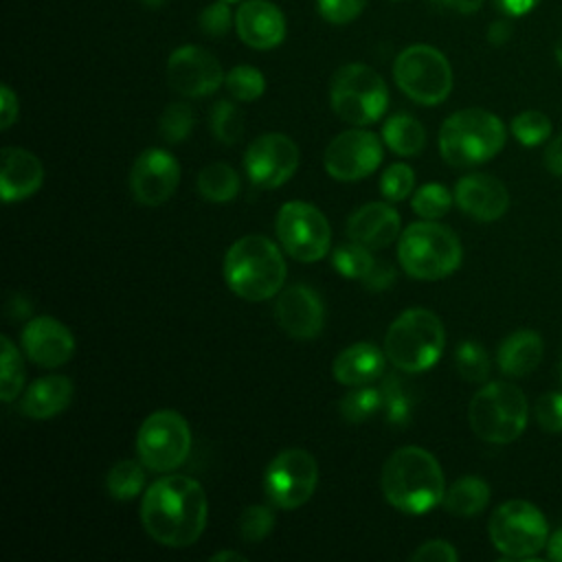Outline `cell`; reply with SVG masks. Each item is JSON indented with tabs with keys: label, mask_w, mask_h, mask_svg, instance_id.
<instances>
[{
	"label": "cell",
	"mask_w": 562,
	"mask_h": 562,
	"mask_svg": "<svg viewBox=\"0 0 562 562\" xmlns=\"http://www.w3.org/2000/svg\"><path fill=\"white\" fill-rule=\"evenodd\" d=\"M334 268L347 277V279H358L362 285L371 290H382L389 288L395 281V270L386 266L384 261H378L371 255V248L358 244L351 239V244H340L334 250Z\"/></svg>",
	"instance_id": "obj_24"
},
{
	"label": "cell",
	"mask_w": 562,
	"mask_h": 562,
	"mask_svg": "<svg viewBox=\"0 0 562 562\" xmlns=\"http://www.w3.org/2000/svg\"><path fill=\"white\" fill-rule=\"evenodd\" d=\"M544 167H547L553 176L562 178V134H558V136L547 145V149H544Z\"/></svg>",
	"instance_id": "obj_48"
},
{
	"label": "cell",
	"mask_w": 562,
	"mask_h": 562,
	"mask_svg": "<svg viewBox=\"0 0 562 562\" xmlns=\"http://www.w3.org/2000/svg\"><path fill=\"white\" fill-rule=\"evenodd\" d=\"M206 518V492L193 476H160L143 494V527L156 542L165 547L182 549L193 544L202 536Z\"/></svg>",
	"instance_id": "obj_1"
},
{
	"label": "cell",
	"mask_w": 562,
	"mask_h": 562,
	"mask_svg": "<svg viewBox=\"0 0 562 562\" xmlns=\"http://www.w3.org/2000/svg\"><path fill=\"white\" fill-rule=\"evenodd\" d=\"M437 2H441L443 7L454 9V11H459V13H474V11H479L481 4H483V0H437Z\"/></svg>",
	"instance_id": "obj_51"
},
{
	"label": "cell",
	"mask_w": 562,
	"mask_h": 562,
	"mask_svg": "<svg viewBox=\"0 0 562 562\" xmlns=\"http://www.w3.org/2000/svg\"><path fill=\"white\" fill-rule=\"evenodd\" d=\"M494 2H496V7H498L505 15L518 18V15L529 13L540 0H494Z\"/></svg>",
	"instance_id": "obj_49"
},
{
	"label": "cell",
	"mask_w": 562,
	"mask_h": 562,
	"mask_svg": "<svg viewBox=\"0 0 562 562\" xmlns=\"http://www.w3.org/2000/svg\"><path fill=\"white\" fill-rule=\"evenodd\" d=\"M386 353L373 342H353L345 347L331 362L334 378L345 386H362L384 371Z\"/></svg>",
	"instance_id": "obj_25"
},
{
	"label": "cell",
	"mask_w": 562,
	"mask_h": 562,
	"mask_svg": "<svg viewBox=\"0 0 562 562\" xmlns=\"http://www.w3.org/2000/svg\"><path fill=\"white\" fill-rule=\"evenodd\" d=\"M415 171L406 162H393L380 178V191L389 202H402L413 193Z\"/></svg>",
	"instance_id": "obj_40"
},
{
	"label": "cell",
	"mask_w": 562,
	"mask_h": 562,
	"mask_svg": "<svg viewBox=\"0 0 562 562\" xmlns=\"http://www.w3.org/2000/svg\"><path fill=\"white\" fill-rule=\"evenodd\" d=\"M461 241L443 224L435 220L415 222L400 235L397 259L413 279L437 281L452 274L461 266Z\"/></svg>",
	"instance_id": "obj_6"
},
{
	"label": "cell",
	"mask_w": 562,
	"mask_h": 562,
	"mask_svg": "<svg viewBox=\"0 0 562 562\" xmlns=\"http://www.w3.org/2000/svg\"><path fill=\"white\" fill-rule=\"evenodd\" d=\"M209 127L220 143L233 145L244 134V114L233 101L222 99L209 112Z\"/></svg>",
	"instance_id": "obj_32"
},
{
	"label": "cell",
	"mask_w": 562,
	"mask_h": 562,
	"mask_svg": "<svg viewBox=\"0 0 562 562\" xmlns=\"http://www.w3.org/2000/svg\"><path fill=\"white\" fill-rule=\"evenodd\" d=\"M18 119V97L9 86L0 88V130H9Z\"/></svg>",
	"instance_id": "obj_47"
},
{
	"label": "cell",
	"mask_w": 562,
	"mask_h": 562,
	"mask_svg": "<svg viewBox=\"0 0 562 562\" xmlns=\"http://www.w3.org/2000/svg\"><path fill=\"white\" fill-rule=\"evenodd\" d=\"M149 9H158V7H162L165 4V0H143Z\"/></svg>",
	"instance_id": "obj_55"
},
{
	"label": "cell",
	"mask_w": 562,
	"mask_h": 562,
	"mask_svg": "<svg viewBox=\"0 0 562 562\" xmlns=\"http://www.w3.org/2000/svg\"><path fill=\"white\" fill-rule=\"evenodd\" d=\"M505 145L503 121L483 108L450 114L439 130V151L452 167H472L494 158Z\"/></svg>",
	"instance_id": "obj_4"
},
{
	"label": "cell",
	"mask_w": 562,
	"mask_h": 562,
	"mask_svg": "<svg viewBox=\"0 0 562 562\" xmlns=\"http://www.w3.org/2000/svg\"><path fill=\"white\" fill-rule=\"evenodd\" d=\"M167 79L182 97H206L222 86L224 70L206 48L187 44L169 55Z\"/></svg>",
	"instance_id": "obj_16"
},
{
	"label": "cell",
	"mask_w": 562,
	"mask_h": 562,
	"mask_svg": "<svg viewBox=\"0 0 562 562\" xmlns=\"http://www.w3.org/2000/svg\"><path fill=\"white\" fill-rule=\"evenodd\" d=\"M0 345H2L0 397H2V402H13L24 386V364L18 353V347L7 336L0 338Z\"/></svg>",
	"instance_id": "obj_33"
},
{
	"label": "cell",
	"mask_w": 562,
	"mask_h": 562,
	"mask_svg": "<svg viewBox=\"0 0 562 562\" xmlns=\"http://www.w3.org/2000/svg\"><path fill=\"white\" fill-rule=\"evenodd\" d=\"M551 119L540 110H525L512 119V134L525 147H536L549 140L551 136Z\"/></svg>",
	"instance_id": "obj_34"
},
{
	"label": "cell",
	"mask_w": 562,
	"mask_h": 562,
	"mask_svg": "<svg viewBox=\"0 0 562 562\" xmlns=\"http://www.w3.org/2000/svg\"><path fill=\"white\" fill-rule=\"evenodd\" d=\"M296 143L279 132L257 136L244 154V169L259 189H277L285 184L299 169Z\"/></svg>",
	"instance_id": "obj_15"
},
{
	"label": "cell",
	"mask_w": 562,
	"mask_h": 562,
	"mask_svg": "<svg viewBox=\"0 0 562 562\" xmlns=\"http://www.w3.org/2000/svg\"><path fill=\"white\" fill-rule=\"evenodd\" d=\"M198 191L209 202H228L239 193V176L226 162H211L198 173Z\"/></svg>",
	"instance_id": "obj_30"
},
{
	"label": "cell",
	"mask_w": 562,
	"mask_h": 562,
	"mask_svg": "<svg viewBox=\"0 0 562 562\" xmlns=\"http://www.w3.org/2000/svg\"><path fill=\"white\" fill-rule=\"evenodd\" d=\"M180 182L178 160L160 147L140 151L130 171V189L138 204L158 206L167 202Z\"/></svg>",
	"instance_id": "obj_17"
},
{
	"label": "cell",
	"mask_w": 562,
	"mask_h": 562,
	"mask_svg": "<svg viewBox=\"0 0 562 562\" xmlns=\"http://www.w3.org/2000/svg\"><path fill=\"white\" fill-rule=\"evenodd\" d=\"M274 231L283 250L303 263L318 261L329 252V246H331L329 222L310 202H301V200L285 202L277 213Z\"/></svg>",
	"instance_id": "obj_12"
},
{
	"label": "cell",
	"mask_w": 562,
	"mask_h": 562,
	"mask_svg": "<svg viewBox=\"0 0 562 562\" xmlns=\"http://www.w3.org/2000/svg\"><path fill=\"white\" fill-rule=\"evenodd\" d=\"M382 494L404 514H426L443 501L446 483L439 461L419 446L397 448L382 465Z\"/></svg>",
	"instance_id": "obj_2"
},
{
	"label": "cell",
	"mask_w": 562,
	"mask_h": 562,
	"mask_svg": "<svg viewBox=\"0 0 562 562\" xmlns=\"http://www.w3.org/2000/svg\"><path fill=\"white\" fill-rule=\"evenodd\" d=\"M285 261L274 241L263 235L239 237L224 255V281L246 301H266L281 292Z\"/></svg>",
	"instance_id": "obj_3"
},
{
	"label": "cell",
	"mask_w": 562,
	"mask_h": 562,
	"mask_svg": "<svg viewBox=\"0 0 562 562\" xmlns=\"http://www.w3.org/2000/svg\"><path fill=\"white\" fill-rule=\"evenodd\" d=\"M369 0H316L321 18L329 24H347L356 20Z\"/></svg>",
	"instance_id": "obj_43"
},
{
	"label": "cell",
	"mask_w": 562,
	"mask_h": 562,
	"mask_svg": "<svg viewBox=\"0 0 562 562\" xmlns=\"http://www.w3.org/2000/svg\"><path fill=\"white\" fill-rule=\"evenodd\" d=\"M547 558L562 562V527L555 529L547 540Z\"/></svg>",
	"instance_id": "obj_50"
},
{
	"label": "cell",
	"mask_w": 562,
	"mask_h": 562,
	"mask_svg": "<svg viewBox=\"0 0 562 562\" xmlns=\"http://www.w3.org/2000/svg\"><path fill=\"white\" fill-rule=\"evenodd\" d=\"M224 2H228V4H231V2H239V0H224Z\"/></svg>",
	"instance_id": "obj_56"
},
{
	"label": "cell",
	"mask_w": 562,
	"mask_h": 562,
	"mask_svg": "<svg viewBox=\"0 0 562 562\" xmlns=\"http://www.w3.org/2000/svg\"><path fill=\"white\" fill-rule=\"evenodd\" d=\"M529 404L525 393L509 382H490L474 393L468 422L474 435L487 443H512L527 428Z\"/></svg>",
	"instance_id": "obj_7"
},
{
	"label": "cell",
	"mask_w": 562,
	"mask_h": 562,
	"mask_svg": "<svg viewBox=\"0 0 562 562\" xmlns=\"http://www.w3.org/2000/svg\"><path fill=\"white\" fill-rule=\"evenodd\" d=\"M224 83H226L231 97L237 101H255L266 90V79H263L261 70L255 66H246V64L231 68L228 75L224 77Z\"/></svg>",
	"instance_id": "obj_35"
},
{
	"label": "cell",
	"mask_w": 562,
	"mask_h": 562,
	"mask_svg": "<svg viewBox=\"0 0 562 562\" xmlns=\"http://www.w3.org/2000/svg\"><path fill=\"white\" fill-rule=\"evenodd\" d=\"M213 562H220V560H237V562H244L246 558L241 553H235V551H220L215 555H211Z\"/></svg>",
	"instance_id": "obj_53"
},
{
	"label": "cell",
	"mask_w": 562,
	"mask_h": 562,
	"mask_svg": "<svg viewBox=\"0 0 562 562\" xmlns=\"http://www.w3.org/2000/svg\"><path fill=\"white\" fill-rule=\"evenodd\" d=\"M382 143L397 156H417L426 145V132L415 116L393 114L382 125Z\"/></svg>",
	"instance_id": "obj_29"
},
{
	"label": "cell",
	"mask_w": 562,
	"mask_h": 562,
	"mask_svg": "<svg viewBox=\"0 0 562 562\" xmlns=\"http://www.w3.org/2000/svg\"><path fill=\"white\" fill-rule=\"evenodd\" d=\"M454 364H457L459 375L463 380H468V382H483L487 378V373H490L487 351H485L483 345H479L474 340H463L457 347Z\"/></svg>",
	"instance_id": "obj_38"
},
{
	"label": "cell",
	"mask_w": 562,
	"mask_h": 562,
	"mask_svg": "<svg viewBox=\"0 0 562 562\" xmlns=\"http://www.w3.org/2000/svg\"><path fill=\"white\" fill-rule=\"evenodd\" d=\"M443 345V323L426 307L402 312L384 336V353L389 362L406 373L428 371L441 358Z\"/></svg>",
	"instance_id": "obj_5"
},
{
	"label": "cell",
	"mask_w": 562,
	"mask_h": 562,
	"mask_svg": "<svg viewBox=\"0 0 562 562\" xmlns=\"http://www.w3.org/2000/svg\"><path fill=\"white\" fill-rule=\"evenodd\" d=\"M553 53H555V59H558V64L562 66V37L558 40V44H555V50H553Z\"/></svg>",
	"instance_id": "obj_54"
},
{
	"label": "cell",
	"mask_w": 562,
	"mask_h": 562,
	"mask_svg": "<svg viewBox=\"0 0 562 562\" xmlns=\"http://www.w3.org/2000/svg\"><path fill=\"white\" fill-rule=\"evenodd\" d=\"M454 202L465 215L479 222H494L505 215L509 193L505 184L490 173H468L454 187Z\"/></svg>",
	"instance_id": "obj_20"
},
{
	"label": "cell",
	"mask_w": 562,
	"mask_h": 562,
	"mask_svg": "<svg viewBox=\"0 0 562 562\" xmlns=\"http://www.w3.org/2000/svg\"><path fill=\"white\" fill-rule=\"evenodd\" d=\"M487 37H490V42H492V44H503V42L509 37V24H505V22H496V24H492V26H490Z\"/></svg>",
	"instance_id": "obj_52"
},
{
	"label": "cell",
	"mask_w": 562,
	"mask_h": 562,
	"mask_svg": "<svg viewBox=\"0 0 562 562\" xmlns=\"http://www.w3.org/2000/svg\"><path fill=\"white\" fill-rule=\"evenodd\" d=\"M452 198H454V193H450L443 184L428 182V184H424L415 191V195L411 200V206L419 217L437 220V217H441L450 211Z\"/></svg>",
	"instance_id": "obj_36"
},
{
	"label": "cell",
	"mask_w": 562,
	"mask_h": 562,
	"mask_svg": "<svg viewBox=\"0 0 562 562\" xmlns=\"http://www.w3.org/2000/svg\"><path fill=\"white\" fill-rule=\"evenodd\" d=\"M277 325L294 340H310L323 331L325 307L321 296L303 283L279 292L274 303Z\"/></svg>",
	"instance_id": "obj_18"
},
{
	"label": "cell",
	"mask_w": 562,
	"mask_h": 562,
	"mask_svg": "<svg viewBox=\"0 0 562 562\" xmlns=\"http://www.w3.org/2000/svg\"><path fill=\"white\" fill-rule=\"evenodd\" d=\"M200 31L209 37H222L226 35V31L231 29V9H228V2L224 0H217L209 7L202 9L200 18Z\"/></svg>",
	"instance_id": "obj_44"
},
{
	"label": "cell",
	"mask_w": 562,
	"mask_h": 562,
	"mask_svg": "<svg viewBox=\"0 0 562 562\" xmlns=\"http://www.w3.org/2000/svg\"><path fill=\"white\" fill-rule=\"evenodd\" d=\"M22 349L26 358L44 369H55L68 362L75 353L70 329L53 316H35L22 329Z\"/></svg>",
	"instance_id": "obj_19"
},
{
	"label": "cell",
	"mask_w": 562,
	"mask_h": 562,
	"mask_svg": "<svg viewBox=\"0 0 562 562\" xmlns=\"http://www.w3.org/2000/svg\"><path fill=\"white\" fill-rule=\"evenodd\" d=\"M72 400V382L66 375H44L35 380L20 400V411L31 419H48L61 413Z\"/></svg>",
	"instance_id": "obj_26"
},
{
	"label": "cell",
	"mask_w": 562,
	"mask_h": 562,
	"mask_svg": "<svg viewBox=\"0 0 562 562\" xmlns=\"http://www.w3.org/2000/svg\"><path fill=\"white\" fill-rule=\"evenodd\" d=\"M533 417L547 432H562V393H544L536 400Z\"/></svg>",
	"instance_id": "obj_42"
},
{
	"label": "cell",
	"mask_w": 562,
	"mask_h": 562,
	"mask_svg": "<svg viewBox=\"0 0 562 562\" xmlns=\"http://www.w3.org/2000/svg\"><path fill=\"white\" fill-rule=\"evenodd\" d=\"M191 452V430L187 419L171 411L151 413L136 432V454L154 472L180 468Z\"/></svg>",
	"instance_id": "obj_11"
},
{
	"label": "cell",
	"mask_w": 562,
	"mask_h": 562,
	"mask_svg": "<svg viewBox=\"0 0 562 562\" xmlns=\"http://www.w3.org/2000/svg\"><path fill=\"white\" fill-rule=\"evenodd\" d=\"M413 562H457L459 551L448 540H428L411 555Z\"/></svg>",
	"instance_id": "obj_46"
},
{
	"label": "cell",
	"mask_w": 562,
	"mask_h": 562,
	"mask_svg": "<svg viewBox=\"0 0 562 562\" xmlns=\"http://www.w3.org/2000/svg\"><path fill=\"white\" fill-rule=\"evenodd\" d=\"M560 375H562V362H560Z\"/></svg>",
	"instance_id": "obj_57"
},
{
	"label": "cell",
	"mask_w": 562,
	"mask_h": 562,
	"mask_svg": "<svg viewBox=\"0 0 562 562\" xmlns=\"http://www.w3.org/2000/svg\"><path fill=\"white\" fill-rule=\"evenodd\" d=\"M490 540L509 560H529L547 547L549 525L544 514L529 501L512 498L490 516Z\"/></svg>",
	"instance_id": "obj_9"
},
{
	"label": "cell",
	"mask_w": 562,
	"mask_h": 562,
	"mask_svg": "<svg viewBox=\"0 0 562 562\" xmlns=\"http://www.w3.org/2000/svg\"><path fill=\"white\" fill-rule=\"evenodd\" d=\"M393 79L408 99L422 105H437L446 101L452 90L450 61L441 50L428 44L404 48L395 57Z\"/></svg>",
	"instance_id": "obj_10"
},
{
	"label": "cell",
	"mask_w": 562,
	"mask_h": 562,
	"mask_svg": "<svg viewBox=\"0 0 562 562\" xmlns=\"http://www.w3.org/2000/svg\"><path fill=\"white\" fill-rule=\"evenodd\" d=\"M0 193L4 202L31 198L44 182V167L35 154L22 147H2L0 151Z\"/></svg>",
	"instance_id": "obj_22"
},
{
	"label": "cell",
	"mask_w": 562,
	"mask_h": 562,
	"mask_svg": "<svg viewBox=\"0 0 562 562\" xmlns=\"http://www.w3.org/2000/svg\"><path fill=\"white\" fill-rule=\"evenodd\" d=\"M145 483V472H143V461H134V459H123L116 461L108 476H105V487L108 494L116 501H130L134 496L140 494Z\"/></svg>",
	"instance_id": "obj_31"
},
{
	"label": "cell",
	"mask_w": 562,
	"mask_h": 562,
	"mask_svg": "<svg viewBox=\"0 0 562 562\" xmlns=\"http://www.w3.org/2000/svg\"><path fill=\"white\" fill-rule=\"evenodd\" d=\"M193 121H195L193 110L187 103L176 101L162 110L158 121V132L167 143H182L191 134Z\"/></svg>",
	"instance_id": "obj_39"
},
{
	"label": "cell",
	"mask_w": 562,
	"mask_h": 562,
	"mask_svg": "<svg viewBox=\"0 0 562 562\" xmlns=\"http://www.w3.org/2000/svg\"><path fill=\"white\" fill-rule=\"evenodd\" d=\"M490 503V485L479 476L457 479L443 494V509L452 516H476Z\"/></svg>",
	"instance_id": "obj_28"
},
{
	"label": "cell",
	"mask_w": 562,
	"mask_h": 562,
	"mask_svg": "<svg viewBox=\"0 0 562 562\" xmlns=\"http://www.w3.org/2000/svg\"><path fill=\"white\" fill-rule=\"evenodd\" d=\"M235 29L244 44L257 50H270L285 37V18L268 0H246L235 13Z\"/></svg>",
	"instance_id": "obj_21"
},
{
	"label": "cell",
	"mask_w": 562,
	"mask_h": 562,
	"mask_svg": "<svg viewBox=\"0 0 562 562\" xmlns=\"http://www.w3.org/2000/svg\"><path fill=\"white\" fill-rule=\"evenodd\" d=\"M329 103L338 119L362 127L384 114L389 90L384 79L367 64H345L331 77Z\"/></svg>",
	"instance_id": "obj_8"
},
{
	"label": "cell",
	"mask_w": 562,
	"mask_h": 562,
	"mask_svg": "<svg viewBox=\"0 0 562 562\" xmlns=\"http://www.w3.org/2000/svg\"><path fill=\"white\" fill-rule=\"evenodd\" d=\"M239 536L246 542L263 540L274 527V512L268 505H250L239 516Z\"/></svg>",
	"instance_id": "obj_41"
},
{
	"label": "cell",
	"mask_w": 562,
	"mask_h": 562,
	"mask_svg": "<svg viewBox=\"0 0 562 562\" xmlns=\"http://www.w3.org/2000/svg\"><path fill=\"white\" fill-rule=\"evenodd\" d=\"M318 483V463L303 448L279 452L263 472V492L279 509H296L305 505Z\"/></svg>",
	"instance_id": "obj_13"
},
{
	"label": "cell",
	"mask_w": 562,
	"mask_h": 562,
	"mask_svg": "<svg viewBox=\"0 0 562 562\" xmlns=\"http://www.w3.org/2000/svg\"><path fill=\"white\" fill-rule=\"evenodd\" d=\"M542 351H544V342L538 331L518 329V331H512L498 345L496 362L505 375L522 378V375H529L540 364Z\"/></svg>",
	"instance_id": "obj_27"
},
{
	"label": "cell",
	"mask_w": 562,
	"mask_h": 562,
	"mask_svg": "<svg viewBox=\"0 0 562 562\" xmlns=\"http://www.w3.org/2000/svg\"><path fill=\"white\" fill-rule=\"evenodd\" d=\"M382 162V140L362 127L340 132L325 149V171L340 182H356L373 173Z\"/></svg>",
	"instance_id": "obj_14"
},
{
	"label": "cell",
	"mask_w": 562,
	"mask_h": 562,
	"mask_svg": "<svg viewBox=\"0 0 562 562\" xmlns=\"http://www.w3.org/2000/svg\"><path fill=\"white\" fill-rule=\"evenodd\" d=\"M382 406V391L369 389L367 384L347 393L340 402V415L349 424H362Z\"/></svg>",
	"instance_id": "obj_37"
},
{
	"label": "cell",
	"mask_w": 562,
	"mask_h": 562,
	"mask_svg": "<svg viewBox=\"0 0 562 562\" xmlns=\"http://www.w3.org/2000/svg\"><path fill=\"white\" fill-rule=\"evenodd\" d=\"M382 404L386 408V417L393 424H406L408 415H411V404L404 395V391L400 389V382L395 378H386L384 389H382Z\"/></svg>",
	"instance_id": "obj_45"
},
{
	"label": "cell",
	"mask_w": 562,
	"mask_h": 562,
	"mask_svg": "<svg viewBox=\"0 0 562 562\" xmlns=\"http://www.w3.org/2000/svg\"><path fill=\"white\" fill-rule=\"evenodd\" d=\"M347 235L371 250L384 248L400 235V213L386 202L362 204L347 220Z\"/></svg>",
	"instance_id": "obj_23"
}]
</instances>
